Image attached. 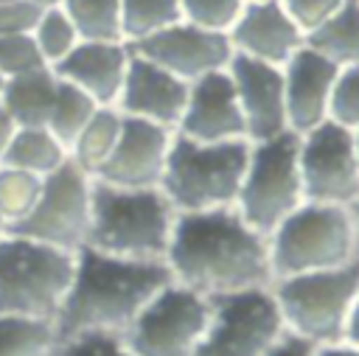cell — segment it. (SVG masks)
Segmentation results:
<instances>
[{
  "label": "cell",
  "instance_id": "6da1fadb",
  "mask_svg": "<svg viewBox=\"0 0 359 356\" xmlns=\"http://www.w3.org/2000/svg\"><path fill=\"white\" fill-rule=\"evenodd\" d=\"M165 266L174 283L205 297L272 286L269 238L236 207L177 213Z\"/></svg>",
  "mask_w": 359,
  "mask_h": 356
},
{
  "label": "cell",
  "instance_id": "7a4b0ae2",
  "mask_svg": "<svg viewBox=\"0 0 359 356\" xmlns=\"http://www.w3.org/2000/svg\"><path fill=\"white\" fill-rule=\"evenodd\" d=\"M168 283L165 261H129L81 247L76 249L73 278L53 320L56 336H123L146 303Z\"/></svg>",
  "mask_w": 359,
  "mask_h": 356
},
{
  "label": "cell",
  "instance_id": "3957f363",
  "mask_svg": "<svg viewBox=\"0 0 359 356\" xmlns=\"http://www.w3.org/2000/svg\"><path fill=\"white\" fill-rule=\"evenodd\" d=\"M177 210L160 188H115L93 179L87 244L129 261H165Z\"/></svg>",
  "mask_w": 359,
  "mask_h": 356
},
{
  "label": "cell",
  "instance_id": "277c9868",
  "mask_svg": "<svg viewBox=\"0 0 359 356\" xmlns=\"http://www.w3.org/2000/svg\"><path fill=\"white\" fill-rule=\"evenodd\" d=\"M250 140L196 143L174 132L160 191L177 213L233 207L250 160Z\"/></svg>",
  "mask_w": 359,
  "mask_h": 356
},
{
  "label": "cell",
  "instance_id": "5b68a950",
  "mask_svg": "<svg viewBox=\"0 0 359 356\" xmlns=\"http://www.w3.org/2000/svg\"><path fill=\"white\" fill-rule=\"evenodd\" d=\"M289 334L309 345H331L345 339L348 317L359 297V261L337 269L278 278L269 286Z\"/></svg>",
  "mask_w": 359,
  "mask_h": 356
},
{
  "label": "cell",
  "instance_id": "8992f818",
  "mask_svg": "<svg viewBox=\"0 0 359 356\" xmlns=\"http://www.w3.org/2000/svg\"><path fill=\"white\" fill-rule=\"evenodd\" d=\"M73 266L76 252L6 233L0 238V314L53 322Z\"/></svg>",
  "mask_w": 359,
  "mask_h": 356
},
{
  "label": "cell",
  "instance_id": "52a82bcc",
  "mask_svg": "<svg viewBox=\"0 0 359 356\" xmlns=\"http://www.w3.org/2000/svg\"><path fill=\"white\" fill-rule=\"evenodd\" d=\"M269 266L272 280L337 269L353 258V219L342 205L303 202L297 205L269 235Z\"/></svg>",
  "mask_w": 359,
  "mask_h": 356
},
{
  "label": "cell",
  "instance_id": "ba28073f",
  "mask_svg": "<svg viewBox=\"0 0 359 356\" xmlns=\"http://www.w3.org/2000/svg\"><path fill=\"white\" fill-rule=\"evenodd\" d=\"M297 168V135L283 132L250 146L247 171L238 188L236 210L258 233L269 235L297 205H303Z\"/></svg>",
  "mask_w": 359,
  "mask_h": 356
},
{
  "label": "cell",
  "instance_id": "9c48e42d",
  "mask_svg": "<svg viewBox=\"0 0 359 356\" xmlns=\"http://www.w3.org/2000/svg\"><path fill=\"white\" fill-rule=\"evenodd\" d=\"M210 320V300L180 283L163 286L123 331L129 356H194Z\"/></svg>",
  "mask_w": 359,
  "mask_h": 356
},
{
  "label": "cell",
  "instance_id": "30bf717a",
  "mask_svg": "<svg viewBox=\"0 0 359 356\" xmlns=\"http://www.w3.org/2000/svg\"><path fill=\"white\" fill-rule=\"evenodd\" d=\"M208 300L210 320L194 356H266L286 336L269 286Z\"/></svg>",
  "mask_w": 359,
  "mask_h": 356
},
{
  "label": "cell",
  "instance_id": "8fae6325",
  "mask_svg": "<svg viewBox=\"0 0 359 356\" xmlns=\"http://www.w3.org/2000/svg\"><path fill=\"white\" fill-rule=\"evenodd\" d=\"M90 199H93V177L67 160L53 174L42 177L34 207L28 210L25 219L6 227V233L76 252L87 244Z\"/></svg>",
  "mask_w": 359,
  "mask_h": 356
},
{
  "label": "cell",
  "instance_id": "7c38bea8",
  "mask_svg": "<svg viewBox=\"0 0 359 356\" xmlns=\"http://www.w3.org/2000/svg\"><path fill=\"white\" fill-rule=\"evenodd\" d=\"M297 168L306 202L351 207L359 199V160L351 129L323 121L297 135Z\"/></svg>",
  "mask_w": 359,
  "mask_h": 356
},
{
  "label": "cell",
  "instance_id": "4fadbf2b",
  "mask_svg": "<svg viewBox=\"0 0 359 356\" xmlns=\"http://www.w3.org/2000/svg\"><path fill=\"white\" fill-rule=\"evenodd\" d=\"M129 45V42H126ZM132 53L154 62L182 81H196L213 70H224L233 59V45L224 31H210L194 22H174L146 39L129 45Z\"/></svg>",
  "mask_w": 359,
  "mask_h": 356
},
{
  "label": "cell",
  "instance_id": "5bb4252c",
  "mask_svg": "<svg viewBox=\"0 0 359 356\" xmlns=\"http://www.w3.org/2000/svg\"><path fill=\"white\" fill-rule=\"evenodd\" d=\"M227 76L236 87V98L244 115L247 140L261 143L289 132L286 121V90L283 70L241 53H233L227 62Z\"/></svg>",
  "mask_w": 359,
  "mask_h": 356
},
{
  "label": "cell",
  "instance_id": "9a60e30c",
  "mask_svg": "<svg viewBox=\"0 0 359 356\" xmlns=\"http://www.w3.org/2000/svg\"><path fill=\"white\" fill-rule=\"evenodd\" d=\"M174 132L123 115L118 143L93 179L115 188H160Z\"/></svg>",
  "mask_w": 359,
  "mask_h": 356
},
{
  "label": "cell",
  "instance_id": "2e32d148",
  "mask_svg": "<svg viewBox=\"0 0 359 356\" xmlns=\"http://www.w3.org/2000/svg\"><path fill=\"white\" fill-rule=\"evenodd\" d=\"M177 132L196 143L247 140L244 115L227 70H213L188 84V101Z\"/></svg>",
  "mask_w": 359,
  "mask_h": 356
},
{
  "label": "cell",
  "instance_id": "e0dca14e",
  "mask_svg": "<svg viewBox=\"0 0 359 356\" xmlns=\"http://www.w3.org/2000/svg\"><path fill=\"white\" fill-rule=\"evenodd\" d=\"M185 101H188V81L132 53L121 95L115 101V109L121 115L151 121L157 126L177 132L180 118L185 112Z\"/></svg>",
  "mask_w": 359,
  "mask_h": 356
},
{
  "label": "cell",
  "instance_id": "ac0fdd59",
  "mask_svg": "<svg viewBox=\"0 0 359 356\" xmlns=\"http://www.w3.org/2000/svg\"><path fill=\"white\" fill-rule=\"evenodd\" d=\"M233 53L283 67L303 45L306 34L292 22L278 0H252L244 3L241 14L227 31Z\"/></svg>",
  "mask_w": 359,
  "mask_h": 356
},
{
  "label": "cell",
  "instance_id": "d6986e66",
  "mask_svg": "<svg viewBox=\"0 0 359 356\" xmlns=\"http://www.w3.org/2000/svg\"><path fill=\"white\" fill-rule=\"evenodd\" d=\"M280 70H283V90H286L289 132L303 135L320 126L323 121H328L331 87L337 81L339 67L303 45Z\"/></svg>",
  "mask_w": 359,
  "mask_h": 356
},
{
  "label": "cell",
  "instance_id": "ffe728a7",
  "mask_svg": "<svg viewBox=\"0 0 359 356\" xmlns=\"http://www.w3.org/2000/svg\"><path fill=\"white\" fill-rule=\"evenodd\" d=\"M132 50L126 42H79L50 70L56 78L87 93L98 107H115Z\"/></svg>",
  "mask_w": 359,
  "mask_h": 356
},
{
  "label": "cell",
  "instance_id": "44dd1931",
  "mask_svg": "<svg viewBox=\"0 0 359 356\" xmlns=\"http://www.w3.org/2000/svg\"><path fill=\"white\" fill-rule=\"evenodd\" d=\"M56 87L59 78L48 64L6 78L0 90V109L11 118L14 126H45L56 98Z\"/></svg>",
  "mask_w": 359,
  "mask_h": 356
},
{
  "label": "cell",
  "instance_id": "7402d4cb",
  "mask_svg": "<svg viewBox=\"0 0 359 356\" xmlns=\"http://www.w3.org/2000/svg\"><path fill=\"white\" fill-rule=\"evenodd\" d=\"M67 160H70L67 149L45 126H17L8 140L3 165L42 179V177L53 174L59 165H65Z\"/></svg>",
  "mask_w": 359,
  "mask_h": 356
},
{
  "label": "cell",
  "instance_id": "603a6c76",
  "mask_svg": "<svg viewBox=\"0 0 359 356\" xmlns=\"http://www.w3.org/2000/svg\"><path fill=\"white\" fill-rule=\"evenodd\" d=\"M306 48L337 67L359 64V0H345L323 25L306 34Z\"/></svg>",
  "mask_w": 359,
  "mask_h": 356
},
{
  "label": "cell",
  "instance_id": "cb8c5ba5",
  "mask_svg": "<svg viewBox=\"0 0 359 356\" xmlns=\"http://www.w3.org/2000/svg\"><path fill=\"white\" fill-rule=\"evenodd\" d=\"M121 123H123V115L115 107H98L93 112V118L84 123V129L79 132V137L73 140V146L67 151L70 163H76L81 171L95 177L118 143Z\"/></svg>",
  "mask_w": 359,
  "mask_h": 356
},
{
  "label": "cell",
  "instance_id": "d4e9b609",
  "mask_svg": "<svg viewBox=\"0 0 359 356\" xmlns=\"http://www.w3.org/2000/svg\"><path fill=\"white\" fill-rule=\"evenodd\" d=\"M84 42H123L121 0H62L59 6Z\"/></svg>",
  "mask_w": 359,
  "mask_h": 356
},
{
  "label": "cell",
  "instance_id": "484cf974",
  "mask_svg": "<svg viewBox=\"0 0 359 356\" xmlns=\"http://www.w3.org/2000/svg\"><path fill=\"white\" fill-rule=\"evenodd\" d=\"M95 109H98V104L87 93H81L79 87H73V84L59 78L56 98H53V107H50L45 129L70 151L73 140L79 137V132L84 129V123L93 118Z\"/></svg>",
  "mask_w": 359,
  "mask_h": 356
},
{
  "label": "cell",
  "instance_id": "4316f807",
  "mask_svg": "<svg viewBox=\"0 0 359 356\" xmlns=\"http://www.w3.org/2000/svg\"><path fill=\"white\" fill-rule=\"evenodd\" d=\"M53 342V322L0 314V356H48Z\"/></svg>",
  "mask_w": 359,
  "mask_h": 356
},
{
  "label": "cell",
  "instance_id": "83f0119b",
  "mask_svg": "<svg viewBox=\"0 0 359 356\" xmlns=\"http://www.w3.org/2000/svg\"><path fill=\"white\" fill-rule=\"evenodd\" d=\"M182 20L180 0H121V31L123 42L146 39Z\"/></svg>",
  "mask_w": 359,
  "mask_h": 356
},
{
  "label": "cell",
  "instance_id": "f1b7e54d",
  "mask_svg": "<svg viewBox=\"0 0 359 356\" xmlns=\"http://www.w3.org/2000/svg\"><path fill=\"white\" fill-rule=\"evenodd\" d=\"M31 39L42 56V62L48 67H53L56 62H62L81 39L73 28V22L67 20V14L62 8H45L39 11V20L31 31Z\"/></svg>",
  "mask_w": 359,
  "mask_h": 356
},
{
  "label": "cell",
  "instance_id": "f546056e",
  "mask_svg": "<svg viewBox=\"0 0 359 356\" xmlns=\"http://www.w3.org/2000/svg\"><path fill=\"white\" fill-rule=\"evenodd\" d=\"M39 185H42L39 177L0 165V219L6 227L28 216V210L39 196Z\"/></svg>",
  "mask_w": 359,
  "mask_h": 356
},
{
  "label": "cell",
  "instance_id": "4dcf8cb0",
  "mask_svg": "<svg viewBox=\"0 0 359 356\" xmlns=\"http://www.w3.org/2000/svg\"><path fill=\"white\" fill-rule=\"evenodd\" d=\"M328 121H334L351 132L359 129V64L339 67L337 81L331 87Z\"/></svg>",
  "mask_w": 359,
  "mask_h": 356
},
{
  "label": "cell",
  "instance_id": "1f68e13d",
  "mask_svg": "<svg viewBox=\"0 0 359 356\" xmlns=\"http://www.w3.org/2000/svg\"><path fill=\"white\" fill-rule=\"evenodd\" d=\"M244 0H180V11L185 22L210 28V31H230L236 17L241 14Z\"/></svg>",
  "mask_w": 359,
  "mask_h": 356
},
{
  "label": "cell",
  "instance_id": "d6a6232c",
  "mask_svg": "<svg viewBox=\"0 0 359 356\" xmlns=\"http://www.w3.org/2000/svg\"><path fill=\"white\" fill-rule=\"evenodd\" d=\"M36 67H45L31 34H6L0 36V76L14 78L22 73H31Z\"/></svg>",
  "mask_w": 359,
  "mask_h": 356
},
{
  "label": "cell",
  "instance_id": "836d02e7",
  "mask_svg": "<svg viewBox=\"0 0 359 356\" xmlns=\"http://www.w3.org/2000/svg\"><path fill=\"white\" fill-rule=\"evenodd\" d=\"M48 356H129V350L121 336L79 334V336H56Z\"/></svg>",
  "mask_w": 359,
  "mask_h": 356
},
{
  "label": "cell",
  "instance_id": "e575fe53",
  "mask_svg": "<svg viewBox=\"0 0 359 356\" xmlns=\"http://www.w3.org/2000/svg\"><path fill=\"white\" fill-rule=\"evenodd\" d=\"M283 11L292 17V22L303 31L311 34L317 25H323L345 0H278Z\"/></svg>",
  "mask_w": 359,
  "mask_h": 356
},
{
  "label": "cell",
  "instance_id": "d590c367",
  "mask_svg": "<svg viewBox=\"0 0 359 356\" xmlns=\"http://www.w3.org/2000/svg\"><path fill=\"white\" fill-rule=\"evenodd\" d=\"M39 20V8L31 0H0V36L31 34Z\"/></svg>",
  "mask_w": 359,
  "mask_h": 356
},
{
  "label": "cell",
  "instance_id": "8d00e7d4",
  "mask_svg": "<svg viewBox=\"0 0 359 356\" xmlns=\"http://www.w3.org/2000/svg\"><path fill=\"white\" fill-rule=\"evenodd\" d=\"M311 350H314V345H309L306 339H300V336H294V334L286 331V336L266 356H311Z\"/></svg>",
  "mask_w": 359,
  "mask_h": 356
},
{
  "label": "cell",
  "instance_id": "74e56055",
  "mask_svg": "<svg viewBox=\"0 0 359 356\" xmlns=\"http://www.w3.org/2000/svg\"><path fill=\"white\" fill-rule=\"evenodd\" d=\"M311 356H359V348L348 342H331V345H317Z\"/></svg>",
  "mask_w": 359,
  "mask_h": 356
},
{
  "label": "cell",
  "instance_id": "f35d334b",
  "mask_svg": "<svg viewBox=\"0 0 359 356\" xmlns=\"http://www.w3.org/2000/svg\"><path fill=\"white\" fill-rule=\"evenodd\" d=\"M14 123H11V118L0 109V165H3V157H6V149H8V140H11V135H14Z\"/></svg>",
  "mask_w": 359,
  "mask_h": 356
},
{
  "label": "cell",
  "instance_id": "ab89813d",
  "mask_svg": "<svg viewBox=\"0 0 359 356\" xmlns=\"http://www.w3.org/2000/svg\"><path fill=\"white\" fill-rule=\"evenodd\" d=\"M342 342L359 348V297H356V306H353V311L348 317V328H345V339Z\"/></svg>",
  "mask_w": 359,
  "mask_h": 356
},
{
  "label": "cell",
  "instance_id": "60d3db41",
  "mask_svg": "<svg viewBox=\"0 0 359 356\" xmlns=\"http://www.w3.org/2000/svg\"><path fill=\"white\" fill-rule=\"evenodd\" d=\"M351 210V219H353V241H356V249H353V258L359 261V199L348 207Z\"/></svg>",
  "mask_w": 359,
  "mask_h": 356
},
{
  "label": "cell",
  "instance_id": "b9f144b4",
  "mask_svg": "<svg viewBox=\"0 0 359 356\" xmlns=\"http://www.w3.org/2000/svg\"><path fill=\"white\" fill-rule=\"evenodd\" d=\"M31 3H34L39 11H45V8H59V6H62V0H31Z\"/></svg>",
  "mask_w": 359,
  "mask_h": 356
},
{
  "label": "cell",
  "instance_id": "7bdbcfd3",
  "mask_svg": "<svg viewBox=\"0 0 359 356\" xmlns=\"http://www.w3.org/2000/svg\"><path fill=\"white\" fill-rule=\"evenodd\" d=\"M353 143H356V160H359V129H353Z\"/></svg>",
  "mask_w": 359,
  "mask_h": 356
},
{
  "label": "cell",
  "instance_id": "ee69618b",
  "mask_svg": "<svg viewBox=\"0 0 359 356\" xmlns=\"http://www.w3.org/2000/svg\"><path fill=\"white\" fill-rule=\"evenodd\" d=\"M6 235V224H3V219H0V238Z\"/></svg>",
  "mask_w": 359,
  "mask_h": 356
},
{
  "label": "cell",
  "instance_id": "f6af8a7d",
  "mask_svg": "<svg viewBox=\"0 0 359 356\" xmlns=\"http://www.w3.org/2000/svg\"><path fill=\"white\" fill-rule=\"evenodd\" d=\"M3 81H6V78H3V76H0V90H3Z\"/></svg>",
  "mask_w": 359,
  "mask_h": 356
},
{
  "label": "cell",
  "instance_id": "bcb514c9",
  "mask_svg": "<svg viewBox=\"0 0 359 356\" xmlns=\"http://www.w3.org/2000/svg\"><path fill=\"white\" fill-rule=\"evenodd\" d=\"M244 3H252V0H244Z\"/></svg>",
  "mask_w": 359,
  "mask_h": 356
}]
</instances>
